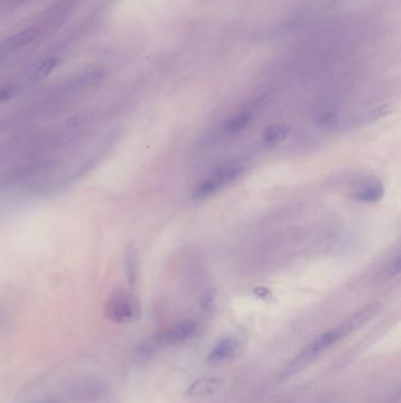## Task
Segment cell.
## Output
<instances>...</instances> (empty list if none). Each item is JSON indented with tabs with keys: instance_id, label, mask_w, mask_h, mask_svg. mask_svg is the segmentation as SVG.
Masks as SVG:
<instances>
[{
	"instance_id": "obj_9",
	"label": "cell",
	"mask_w": 401,
	"mask_h": 403,
	"mask_svg": "<svg viewBox=\"0 0 401 403\" xmlns=\"http://www.w3.org/2000/svg\"><path fill=\"white\" fill-rule=\"evenodd\" d=\"M124 268H125L128 285L133 287L138 280L139 271L138 251L133 243H130L126 247L124 254Z\"/></svg>"
},
{
	"instance_id": "obj_5",
	"label": "cell",
	"mask_w": 401,
	"mask_h": 403,
	"mask_svg": "<svg viewBox=\"0 0 401 403\" xmlns=\"http://www.w3.org/2000/svg\"><path fill=\"white\" fill-rule=\"evenodd\" d=\"M241 339L239 336L229 335L220 340L207 356V362L211 366H219L229 359H233L241 348Z\"/></svg>"
},
{
	"instance_id": "obj_6",
	"label": "cell",
	"mask_w": 401,
	"mask_h": 403,
	"mask_svg": "<svg viewBox=\"0 0 401 403\" xmlns=\"http://www.w3.org/2000/svg\"><path fill=\"white\" fill-rule=\"evenodd\" d=\"M269 97H270L269 95L261 96L259 99H256V101L253 102L250 108H245L243 111L238 112L236 115L231 117V118L225 123V126H224L226 133H238L246 129L251 121H252L254 113L259 110L260 106L266 104Z\"/></svg>"
},
{
	"instance_id": "obj_8",
	"label": "cell",
	"mask_w": 401,
	"mask_h": 403,
	"mask_svg": "<svg viewBox=\"0 0 401 403\" xmlns=\"http://www.w3.org/2000/svg\"><path fill=\"white\" fill-rule=\"evenodd\" d=\"M385 188L379 180H366L351 191L352 200L360 203H377L384 197Z\"/></svg>"
},
{
	"instance_id": "obj_11",
	"label": "cell",
	"mask_w": 401,
	"mask_h": 403,
	"mask_svg": "<svg viewBox=\"0 0 401 403\" xmlns=\"http://www.w3.org/2000/svg\"><path fill=\"white\" fill-rule=\"evenodd\" d=\"M288 133H290V129L285 124H272V126H267L264 131L263 138L269 144H276V143L286 139Z\"/></svg>"
},
{
	"instance_id": "obj_14",
	"label": "cell",
	"mask_w": 401,
	"mask_h": 403,
	"mask_svg": "<svg viewBox=\"0 0 401 403\" xmlns=\"http://www.w3.org/2000/svg\"><path fill=\"white\" fill-rule=\"evenodd\" d=\"M400 256H397V257L392 261L391 265L387 268V275L388 277H395V276H398L399 272H400Z\"/></svg>"
},
{
	"instance_id": "obj_4",
	"label": "cell",
	"mask_w": 401,
	"mask_h": 403,
	"mask_svg": "<svg viewBox=\"0 0 401 403\" xmlns=\"http://www.w3.org/2000/svg\"><path fill=\"white\" fill-rule=\"evenodd\" d=\"M197 323L193 320H185L180 322L170 325L162 332L155 335L151 341L153 348H165V347L175 346L179 343L185 342L197 332Z\"/></svg>"
},
{
	"instance_id": "obj_1",
	"label": "cell",
	"mask_w": 401,
	"mask_h": 403,
	"mask_svg": "<svg viewBox=\"0 0 401 403\" xmlns=\"http://www.w3.org/2000/svg\"><path fill=\"white\" fill-rule=\"evenodd\" d=\"M379 309H380L379 303L366 305L365 308L360 309L359 312L345 320L344 322H341L337 327H334V328L330 329V330H327V332H323L321 335L318 336L317 339H314L312 342L308 343L294 357L293 361L285 368L283 374L280 375V381L283 382V381H287L291 377H293L294 375L301 373L325 350H330L333 345L358 330L365 323H368L372 317H375V314L379 312Z\"/></svg>"
},
{
	"instance_id": "obj_7",
	"label": "cell",
	"mask_w": 401,
	"mask_h": 403,
	"mask_svg": "<svg viewBox=\"0 0 401 403\" xmlns=\"http://www.w3.org/2000/svg\"><path fill=\"white\" fill-rule=\"evenodd\" d=\"M38 37V30L36 27H28L26 30L11 36L0 43V61L9 57L10 54L19 51L25 48Z\"/></svg>"
},
{
	"instance_id": "obj_10",
	"label": "cell",
	"mask_w": 401,
	"mask_h": 403,
	"mask_svg": "<svg viewBox=\"0 0 401 403\" xmlns=\"http://www.w3.org/2000/svg\"><path fill=\"white\" fill-rule=\"evenodd\" d=\"M222 384V381L216 377H202V379H197L189 387V389L186 390V394L189 397L194 395H209L216 392Z\"/></svg>"
},
{
	"instance_id": "obj_13",
	"label": "cell",
	"mask_w": 401,
	"mask_h": 403,
	"mask_svg": "<svg viewBox=\"0 0 401 403\" xmlns=\"http://www.w3.org/2000/svg\"><path fill=\"white\" fill-rule=\"evenodd\" d=\"M57 64V59H54V58L46 59L44 63H41V64L36 68V71H34L33 75H32V79H33L34 81H38L46 78V77L50 75L51 72L53 71Z\"/></svg>"
},
{
	"instance_id": "obj_12",
	"label": "cell",
	"mask_w": 401,
	"mask_h": 403,
	"mask_svg": "<svg viewBox=\"0 0 401 403\" xmlns=\"http://www.w3.org/2000/svg\"><path fill=\"white\" fill-rule=\"evenodd\" d=\"M390 113V108L388 106H379V108H372L370 111H366L363 115L357 117L354 121L353 126H366V124H371L375 122L377 119H380L381 117L388 115Z\"/></svg>"
},
{
	"instance_id": "obj_3",
	"label": "cell",
	"mask_w": 401,
	"mask_h": 403,
	"mask_svg": "<svg viewBox=\"0 0 401 403\" xmlns=\"http://www.w3.org/2000/svg\"><path fill=\"white\" fill-rule=\"evenodd\" d=\"M240 173L241 168L238 164H229L220 168L192 190L191 198L193 200H202L213 196L214 193L234 182L240 176Z\"/></svg>"
},
{
	"instance_id": "obj_2",
	"label": "cell",
	"mask_w": 401,
	"mask_h": 403,
	"mask_svg": "<svg viewBox=\"0 0 401 403\" xmlns=\"http://www.w3.org/2000/svg\"><path fill=\"white\" fill-rule=\"evenodd\" d=\"M140 314L142 308L138 300L125 290L113 292L105 307L106 317L111 322L118 325L135 322L140 317Z\"/></svg>"
}]
</instances>
